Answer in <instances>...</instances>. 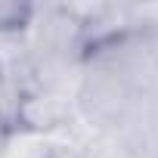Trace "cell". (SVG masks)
I'll return each mask as SVG.
<instances>
[{"label": "cell", "instance_id": "1", "mask_svg": "<svg viewBox=\"0 0 158 158\" xmlns=\"http://www.w3.org/2000/svg\"><path fill=\"white\" fill-rule=\"evenodd\" d=\"M25 19H28V6L0 0V31H3V28H16V25H22Z\"/></svg>", "mask_w": 158, "mask_h": 158}]
</instances>
